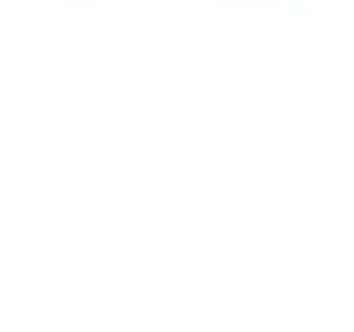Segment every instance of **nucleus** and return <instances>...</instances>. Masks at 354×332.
<instances>
[]
</instances>
